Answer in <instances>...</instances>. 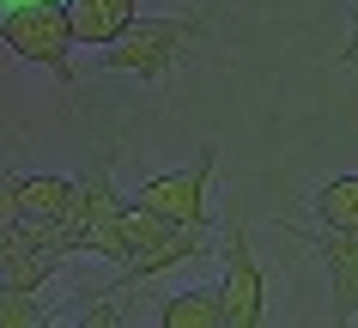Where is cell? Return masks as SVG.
Listing matches in <instances>:
<instances>
[{
  "label": "cell",
  "instance_id": "obj_2",
  "mask_svg": "<svg viewBox=\"0 0 358 328\" xmlns=\"http://www.w3.org/2000/svg\"><path fill=\"white\" fill-rule=\"evenodd\" d=\"M194 37H201V19H134L115 43H103V67L134 79H164Z\"/></svg>",
  "mask_w": 358,
  "mask_h": 328
},
{
  "label": "cell",
  "instance_id": "obj_3",
  "mask_svg": "<svg viewBox=\"0 0 358 328\" xmlns=\"http://www.w3.org/2000/svg\"><path fill=\"white\" fill-rule=\"evenodd\" d=\"M225 273H219V310H225V328H255L262 322V304H267V273L262 262L249 255V231L243 225H231V243L225 250Z\"/></svg>",
  "mask_w": 358,
  "mask_h": 328
},
{
  "label": "cell",
  "instance_id": "obj_1",
  "mask_svg": "<svg viewBox=\"0 0 358 328\" xmlns=\"http://www.w3.org/2000/svg\"><path fill=\"white\" fill-rule=\"evenodd\" d=\"M0 43L31 67H49L55 79H73V24L61 0H24L0 19Z\"/></svg>",
  "mask_w": 358,
  "mask_h": 328
},
{
  "label": "cell",
  "instance_id": "obj_11",
  "mask_svg": "<svg viewBox=\"0 0 358 328\" xmlns=\"http://www.w3.org/2000/svg\"><path fill=\"white\" fill-rule=\"evenodd\" d=\"M43 310H37V292L24 286H0V328H37Z\"/></svg>",
  "mask_w": 358,
  "mask_h": 328
},
{
  "label": "cell",
  "instance_id": "obj_8",
  "mask_svg": "<svg viewBox=\"0 0 358 328\" xmlns=\"http://www.w3.org/2000/svg\"><path fill=\"white\" fill-rule=\"evenodd\" d=\"M158 322L164 328H225V310H219V292L213 286H189L176 298H164Z\"/></svg>",
  "mask_w": 358,
  "mask_h": 328
},
{
  "label": "cell",
  "instance_id": "obj_4",
  "mask_svg": "<svg viewBox=\"0 0 358 328\" xmlns=\"http://www.w3.org/2000/svg\"><path fill=\"white\" fill-rule=\"evenodd\" d=\"M207 183H213V146L189 171H164L152 183H140L134 201L146 213H158V219H170V225H207Z\"/></svg>",
  "mask_w": 358,
  "mask_h": 328
},
{
  "label": "cell",
  "instance_id": "obj_14",
  "mask_svg": "<svg viewBox=\"0 0 358 328\" xmlns=\"http://www.w3.org/2000/svg\"><path fill=\"white\" fill-rule=\"evenodd\" d=\"M352 322H358V316H352Z\"/></svg>",
  "mask_w": 358,
  "mask_h": 328
},
{
  "label": "cell",
  "instance_id": "obj_6",
  "mask_svg": "<svg viewBox=\"0 0 358 328\" xmlns=\"http://www.w3.org/2000/svg\"><path fill=\"white\" fill-rule=\"evenodd\" d=\"M316 255L328 268V286H334V322H352L358 316V231H328L322 225Z\"/></svg>",
  "mask_w": 358,
  "mask_h": 328
},
{
  "label": "cell",
  "instance_id": "obj_9",
  "mask_svg": "<svg viewBox=\"0 0 358 328\" xmlns=\"http://www.w3.org/2000/svg\"><path fill=\"white\" fill-rule=\"evenodd\" d=\"M316 219L328 231H358V176H334V183H322L316 189Z\"/></svg>",
  "mask_w": 358,
  "mask_h": 328
},
{
  "label": "cell",
  "instance_id": "obj_12",
  "mask_svg": "<svg viewBox=\"0 0 358 328\" xmlns=\"http://www.w3.org/2000/svg\"><path fill=\"white\" fill-rule=\"evenodd\" d=\"M24 219V201H19V171H0V231Z\"/></svg>",
  "mask_w": 358,
  "mask_h": 328
},
{
  "label": "cell",
  "instance_id": "obj_7",
  "mask_svg": "<svg viewBox=\"0 0 358 328\" xmlns=\"http://www.w3.org/2000/svg\"><path fill=\"white\" fill-rule=\"evenodd\" d=\"M67 6V24H73V43L85 49H103L140 19V0H61Z\"/></svg>",
  "mask_w": 358,
  "mask_h": 328
},
{
  "label": "cell",
  "instance_id": "obj_5",
  "mask_svg": "<svg viewBox=\"0 0 358 328\" xmlns=\"http://www.w3.org/2000/svg\"><path fill=\"white\" fill-rule=\"evenodd\" d=\"M194 255H207V225H164L146 250H134L128 262H122V286H134V280H158L164 268L194 262Z\"/></svg>",
  "mask_w": 358,
  "mask_h": 328
},
{
  "label": "cell",
  "instance_id": "obj_13",
  "mask_svg": "<svg viewBox=\"0 0 358 328\" xmlns=\"http://www.w3.org/2000/svg\"><path fill=\"white\" fill-rule=\"evenodd\" d=\"M340 61H358V0H352V37H346V49H340Z\"/></svg>",
  "mask_w": 358,
  "mask_h": 328
},
{
  "label": "cell",
  "instance_id": "obj_10",
  "mask_svg": "<svg viewBox=\"0 0 358 328\" xmlns=\"http://www.w3.org/2000/svg\"><path fill=\"white\" fill-rule=\"evenodd\" d=\"M67 176H19V201H24V219H55L61 213V201H67Z\"/></svg>",
  "mask_w": 358,
  "mask_h": 328
}]
</instances>
